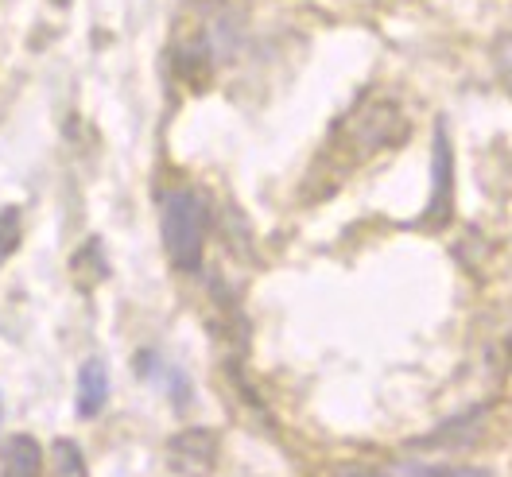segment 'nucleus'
Returning <instances> with one entry per match:
<instances>
[{"label":"nucleus","instance_id":"nucleus-5","mask_svg":"<svg viewBox=\"0 0 512 477\" xmlns=\"http://www.w3.org/2000/svg\"><path fill=\"white\" fill-rule=\"evenodd\" d=\"M43 474V446L32 435H12L0 446V477H39Z\"/></svg>","mask_w":512,"mask_h":477},{"label":"nucleus","instance_id":"nucleus-4","mask_svg":"<svg viewBox=\"0 0 512 477\" xmlns=\"http://www.w3.org/2000/svg\"><path fill=\"white\" fill-rule=\"evenodd\" d=\"M222 454V439L210 427H187L167 439V466L179 477H206L214 474Z\"/></svg>","mask_w":512,"mask_h":477},{"label":"nucleus","instance_id":"nucleus-14","mask_svg":"<svg viewBox=\"0 0 512 477\" xmlns=\"http://www.w3.org/2000/svg\"><path fill=\"white\" fill-rule=\"evenodd\" d=\"M51 4H55V8H70V0H51Z\"/></svg>","mask_w":512,"mask_h":477},{"label":"nucleus","instance_id":"nucleus-8","mask_svg":"<svg viewBox=\"0 0 512 477\" xmlns=\"http://www.w3.org/2000/svg\"><path fill=\"white\" fill-rule=\"evenodd\" d=\"M175 70L191 82L194 90H206V86H210V70H214L206 43L194 39V43H187V47H175Z\"/></svg>","mask_w":512,"mask_h":477},{"label":"nucleus","instance_id":"nucleus-12","mask_svg":"<svg viewBox=\"0 0 512 477\" xmlns=\"http://www.w3.org/2000/svg\"><path fill=\"white\" fill-rule=\"evenodd\" d=\"M493 66H497L501 86H505L509 97H512V32H505L497 43H493Z\"/></svg>","mask_w":512,"mask_h":477},{"label":"nucleus","instance_id":"nucleus-6","mask_svg":"<svg viewBox=\"0 0 512 477\" xmlns=\"http://www.w3.org/2000/svg\"><path fill=\"white\" fill-rule=\"evenodd\" d=\"M105 400H109V369L101 357H90L78 369V415L94 419V415H101Z\"/></svg>","mask_w":512,"mask_h":477},{"label":"nucleus","instance_id":"nucleus-9","mask_svg":"<svg viewBox=\"0 0 512 477\" xmlns=\"http://www.w3.org/2000/svg\"><path fill=\"white\" fill-rule=\"evenodd\" d=\"M392 477H497L478 466H396L388 470Z\"/></svg>","mask_w":512,"mask_h":477},{"label":"nucleus","instance_id":"nucleus-2","mask_svg":"<svg viewBox=\"0 0 512 477\" xmlns=\"http://www.w3.org/2000/svg\"><path fill=\"white\" fill-rule=\"evenodd\" d=\"M404 132H408V125H404V117H400V109L392 101H365L346 117V125L338 128L334 148H346V159L353 167L361 159L377 156L381 148L400 144Z\"/></svg>","mask_w":512,"mask_h":477},{"label":"nucleus","instance_id":"nucleus-7","mask_svg":"<svg viewBox=\"0 0 512 477\" xmlns=\"http://www.w3.org/2000/svg\"><path fill=\"white\" fill-rule=\"evenodd\" d=\"M109 276V264H105V249H101V241L90 237L78 253L70 256V280L78 284V291H94L101 280Z\"/></svg>","mask_w":512,"mask_h":477},{"label":"nucleus","instance_id":"nucleus-13","mask_svg":"<svg viewBox=\"0 0 512 477\" xmlns=\"http://www.w3.org/2000/svg\"><path fill=\"white\" fill-rule=\"evenodd\" d=\"M334 477H392V474H381V470H365V466H342Z\"/></svg>","mask_w":512,"mask_h":477},{"label":"nucleus","instance_id":"nucleus-3","mask_svg":"<svg viewBox=\"0 0 512 477\" xmlns=\"http://www.w3.org/2000/svg\"><path fill=\"white\" fill-rule=\"evenodd\" d=\"M431 198L423 218H416V229H447L454 218V148H450V132L439 121L435 128V171H431Z\"/></svg>","mask_w":512,"mask_h":477},{"label":"nucleus","instance_id":"nucleus-10","mask_svg":"<svg viewBox=\"0 0 512 477\" xmlns=\"http://www.w3.org/2000/svg\"><path fill=\"white\" fill-rule=\"evenodd\" d=\"M20 237H24L20 210H16V206H4V210H0V264L20 249Z\"/></svg>","mask_w":512,"mask_h":477},{"label":"nucleus","instance_id":"nucleus-11","mask_svg":"<svg viewBox=\"0 0 512 477\" xmlns=\"http://www.w3.org/2000/svg\"><path fill=\"white\" fill-rule=\"evenodd\" d=\"M55 474L59 477H78L82 474V450L74 443H66V439H59L55 443Z\"/></svg>","mask_w":512,"mask_h":477},{"label":"nucleus","instance_id":"nucleus-1","mask_svg":"<svg viewBox=\"0 0 512 477\" xmlns=\"http://www.w3.org/2000/svg\"><path fill=\"white\" fill-rule=\"evenodd\" d=\"M163 253L175 272H198L206 233H210V206L198 191H171L160 214Z\"/></svg>","mask_w":512,"mask_h":477}]
</instances>
